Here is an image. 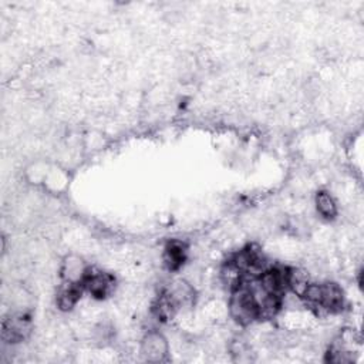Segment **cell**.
Returning <instances> with one entry per match:
<instances>
[{"label":"cell","mask_w":364,"mask_h":364,"mask_svg":"<svg viewBox=\"0 0 364 364\" xmlns=\"http://www.w3.org/2000/svg\"><path fill=\"white\" fill-rule=\"evenodd\" d=\"M141 354L149 361H162L168 356V342L166 338L157 332H151L144 337L141 343Z\"/></svg>","instance_id":"obj_3"},{"label":"cell","mask_w":364,"mask_h":364,"mask_svg":"<svg viewBox=\"0 0 364 364\" xmlns=\"http://www.w3.org/2000/svg\"><path fill=\"white\" fill-rule=\"evenodd\" d=\"M113 286V279L103 274V272H94L91 274L88 271L84 282H83V287L86 290H88L90 295H93L94 298H104L108 295L110 289Z\"/></svg>","instance_id":"obj_6"},{"label":"cell","mask_w":364,"mask_h":364,"mask_svg":"<svg viewBox=\"0 0 364 364\" xmlns=\"http://www.w3.org/2000/svg\"><path fill=\"white\" fill-rule=\"evenodd\" d=\"M186 255V248L180 240H171L168 242L164 252V263L169 271H177L180 269Z\"/></svg>","instance_id":"obj_8"},{"label":"cell","mask_w":364,"mask_h":364,"mask_svg":"<svg viewBox=\"0 0 364 364\" xmlns=\"http://www.w3.org/2000/svg\"><path fill=\"white\" fill-rule=\"evenodd\" d=\"M165 296L178 310L185 306H191L195 299V289L186 280H175L165 290Z\"/></svg>","instance_id":"obj_4"},{"label":"cell","mask_w":364,"mask_h":364,"mask_svg":"<svg viewBox=\"0 0 364 364\" xmlns=\"http://www.w3.org/2000/svg\"><path fill=\"white\" fill-rule=\"evenodd\" d=\"M82 296V285L64 283L57 294V306L61 310H70L75 307Z\"/></svg>","instance_id":"obj_9"},{"label":"cell","mask_w":364,"mask_h":364,"mask_svg":"<svg viewBox=\"0 0 364 364\" xmlns=\"http://www.w3.org/2000/svg\"><path fill=\"white\" fill-rule=\"evenodd\" d=\"M32 322L30 319L23 313L12 314L10 318L5 319L2 337L8 343H17L21 342L30 334Z\"/></svg>","instance_id":"obj_2"},{"label":"cell","mask_w":364,"mask_h":364,"mask_svg":"<svg viewBox=\"0 0 364 364\" xmlns=\"http://www.w3.org/2000/svg\"><path fill=\"white\" fill-rule=\"evenodd\" d=\"M231 294L232 295L229 299V312L231 316L239 325L247 326L253 320L259 319L258 305L245 282H242L238 287H235Z\"/></svg>","instance_id":"obj_1"},{"label":"cell","mask_w":364,"mask_h":364,"mask_svg":"<svg viewBox=\"0 0 364 364\" xmlns=\"http://www.w3.org/2000/svg\"><path fill=\"white\" fill-rule=\"evenodd\" d=\"M343 290L336 283H323L322 285V298L319 309L326 312H338L343 307Z\"/></svg>","instance_id":"obj_7"},{"label":"cell","mask_w":364,"mask_h":364,"mask_svg":"<svg viewBox=\"0 0 364 364\" xmlns=\"http://www.w3.org/2000/svg\"><path fill=\"white\" fill-rule=\"evenodd\" d=\"M87 274H88V269L82 258L71 255L64 259L63 266H61V276H63L64 283L83 286V282Z\"/></svg>","instance_id":"obj_5"},{"label":"cell","mask_w":364,"mask_h":364,"mask_svg":"<svg viewBox=\"0 0 364 364\" xmlns=\"http://www.w3.org/2000/svg\"><path fill=\"white\" fill-rule=\"evenodd\" d=\"M316 207L319 213L326 218V220H333L337 215V207L334 200L329 195L327 192H319L316 197Z\"/></svg>","instance_id":"obj_10"}]
</instances>
